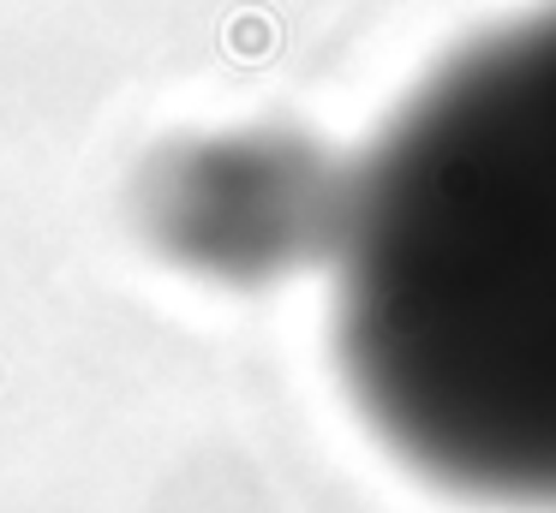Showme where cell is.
I'll return each mask as SVG.
<instances>
[{
  "label": "cell",
  "instance_id": "cell-1",
  "mask_svg": "<svg viewBox=\"0 0 556 513\" xmlns=\"http://www.w3.org/2000/svg\"><path fill=\"white\" fill-rule=\"evenodd\" d=\"M341 364L425 477L556 513V7L460 54L365 162Z\"/></svg>",
  "mask_w": 556,
  "mask_h": 513
}]
</instances>
